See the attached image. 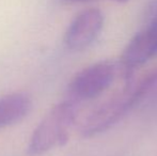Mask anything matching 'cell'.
I'll use <instances>...</instances> for the list:
<instances>
[{
	"mask_svg": "<svg viewBox=\"0 0 157 156\" xmlns=\"http://www.w3.org/2000/svg\"><path fill=\"white\" fill-rule=\"evenodd\" d=\"M32 108V100L27 93L14 92L0 97V128L23 121Z\"/></svg>",
	"mask_w": 157,
	"mask_h": 156,
	"instance_id": "8992f818",
	"label": "cell"
},
{
	"mask_svg": "<svg viewBox=\"0 0 157 156\" xmlns=\"http://www.w3.org/2000/svg\"><path fill=\"white\" fill-rule=\"evenodd\" d=\"M64 2L67 3H77V2H89V1H94V0H62ZM114 2H119V3H125L128 0H112Z\"/></svg>",
	"mask_w": 157,
	"mask_h": 156,
	"instance_id": "52a82bcc",
	"label": "cell"
},
{
	"mask_svg": "<svg viewBox=\"0 0 157 156\" xmlns=\"http://www.w3.org/2000/svg\"><path fill=\"white\" fill-rule=\"evenodd\" d=\"M118 67L112 61H99L82 69L68 85V96L74 103L93 100L113 83Z\"/></svg>",
	"mask_w": 157,
	"mask_h": 156,
	"instance_id": "3957f363",
	"label": "cell"
},
{
	"mask_svg": "<svg viewBox=\"0 0 157 156\" xmlns=\"http://www.w3.org/2000/svg\"><path fill=\"white\" fill-rule=\"evenodd\" d=\"M157 86V67L138 78L128 79L123 89L95 107L83 120L80 133L83 137H94L118 123L138 105Z\"/></svg>",
	"mask_w": 157,
	"mask_h": 156,
	"instance_id": "6da1fadb",
	"label": "cell"
},
{
	"mask_svg": "<svg viewBox=\"0 0 157 156\" xmlns=\"http://www.w3.org/2000/svg\"><path fill=\"white\" fill-rule=\"evenodd\" d=\"M104 21V14L98 9H88L79 13L65 32L66 47L76 51L89 47L101 33Z\"/></svg>",
	"mask_w": 157,
	"mask_h": 156,
	"instance_id": "5b68a950",
	"label": "cell"
},
{
	"mask_svg": "<svg viewBox=\"0 0 157 156\" xmlns=\"http://www.w3.org/2000/svg\"><path fill=\"white\" fill-rule=\"evenodd\" d=\"M76 118V103L68 100L55 105L33 131L28 154L39 156L65 144Z\"/></svg>",
	"mask_w": 157,
	"mask_h": 156,
	"instance_id": "7a4b0ae2",
	"label": "cell"
},
{
	"mask_svg": "<svg viewBox=\"0 0 157 156\" xmlns=\"http://www.w3.org/2000/svg\"><path fill=\"white\" fill-rule=\"evenodd\" d=\"M157 55V13L149 25L136 33L126 45L121 57L120 71L129 79L132 72Z\"/></svg>",
	"mask_w": 157,
	"mask_h": 156,
	"instance_id": "277c9868",
	"label": "cell"
}]
</instances>
